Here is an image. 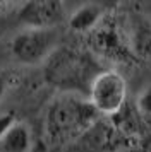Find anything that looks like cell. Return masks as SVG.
Returning <instances> with one entry per match:
<instances>
[{
	"mask_svg": "<svg viewBox=\"0 0 151 152\" xmlns=\"http://www.w3.org/2000/svg\"><path fill=\"white\" fill-rule=\"evenodd\" d=\"M105 69L93 51L60 46L43 63V77L60 94L88 97L89 87Z\"/></svg>",
	"mask_w": 151,
	"mask_h": 152,
	"instance_id": "6da1fadb",
	"label": "cell"
},
{
	"mask_svg": "<svg viewBox=\"0 0 151 152\" xmlns=\"http://www.w3.org/2000/svg\"><path fill=\"white\" fill-rule=\"evenodd\" d=\"M100 118L101 116L88 101V97L58 94L47 110L45 132L52 144H69L88 135Z\"/></svg>",
	"mask_w": 151,
	"mask_h": 152,
	"instance_id": "7a4b0ae2",
	"label": "cell"
},
{
	"mask_svg": "<svg viewBox=\"0 0 151 152\" xmlns=\"http://www.w3.org/2000/svg\"><path fill=\"white\" fill-rule=\"evenodd\" d=\"M88 101L101 118L117 115L127 104V82L118 70L105 69L89 87Z\"/></svg>",
	"mask_w": 151,
	"mask_h": 152,
	"instance_id": "3957f363",
	"label": "cell"
},
{
	"mask_svg": "<svg viewBox=\"0 0 151 152\" xmlns=\"http://www.w3.org/2000/svg\"><path fill=\"white\" fill-rule=\"evenodd\" d=\"M58 48V33L55 29H22L12 38L10 51L22 65L45 63Z\"/></svg>",
	"mask_w": 151,
	"mask_h": 152,
	"instance_id": "277c9868",
	"label": "cell"
},
{
	"mask_svg": "<svg viewBox=\"0 0 151 152\" xmlns=\"http://www.w3.org/2000/svg\"><path fill=\"white\" fill-rule=\"evenodd\" d=\"M89 38H91L93 53L96 56H105L118 63L137 62L136 56L130 51L127 34H124L115 19H112L108 15H105L95 31L89 33Z\"/></svg>",
	"mask_w": 151,
	"mask_h": 152,
	"instance_id": "5b68a950",
	"label": "cell"
},
{
	"mask_svg": "<svg viewBox=\"0 0 151 152\" xmlns=\"http://www.w3.org/2000/svg\"><path fill=\"white\" fill-rule=\"evenodd\" d=\"M17 19L24 29H55L65 19V5L60 0H31L21 4Z\"/></svg>",
	"mask_w": 151,
	"mask_h": 152,
	"instance_id": "8992f818",
	"label": "cell"
},
{
	"mask_svg": "<svg viewBox=\"0 0 151 152\" xmlns=\"http://www.w3.org/2000/svg\"><path fill=\"white\" fill-rule=\"evenodd\" d=\"M127 39L136 60H144L151 63V19L136 15L130 22Z\"/></svg>",
	"mask_w": 151,
	"mask_h": 152,
	"instance_id": "52a82bcc",
	"label": "cell"
},
{
	"mask_svg": "<svg viewBox=\"0 0 151 152\" xmlns=\"http://www.w3.org/2000/svg\"><path fill=\"white\" fill-rule=\"evenodd\" d=\"M107 15L101 4H84L77 7L69 17V28L79 34H89Z\"/></svg>",
	"mask_w": 151,
	"mask_h": 152,
	"instance_id": "ba28073f",
	"label": "cell"
},
{
	"mask_svg": "<svg viewBox=\"0 0 151 152\" xmlns=\"http://www.w3.org/2000/svg\"><path fill=\"white\" fill-rule=\"evenodd\" d=\"M33 133L24 121H16L12 128L0 140V152H31Z\"/></svg>",
	"mask_w": 151,
	"mask_h": 152,
	"instance_id": "9c48e42d",
	"label": "cell"
},
{
	"mask_svg": "<svg viewBox=\"0 0 151 152\" xmlns=\"http://www.w3.org/2000/svg\"><path fill=\"white\" fill-rule=\"evenodd\" d=\"M136 110L139 113V116L143 118L144 125L151 126V84L146 86L139 96H137V103H136Z\"/></svg>",
	"mask_w": 151,
	"mask_h": 152,
	"instance_id": "30bf717a",
	"label": "cell"
},
{
	"mask_svg": "<svg viewBox=\"0 0 151 152\" xmlns=\"http://www.w3.org/2000/svg\"><path fill=\"white\" fill-rule=\"evenodd\" d=\"M17 121V118L14 113H4V115H0V140L5 137V133L10 128H12V125Z\"/></svg>",
	"mask_w": 151,
	"mask_h": 152,
	"instance_id": "8fae6325",
	"label": "cell"
},
{
	"mask_svg": "<svg viewBox=\"0 0 151 152\" xmlns=\"http://www.w3.org/2000/svg\"><path fill=\"white\" fill-rule=\"evenodd\" d=\"M19 7H21V4H16V2H0V17L9 15V14H12V12L17 14Z\"/></svg>",
	"mask_w": 151,
	"mask_h": 152,
	"instance_id": "7c38bea8",
	"label": "cell"
},
{
	"mask_svg": "<svg viewBox=\"0 0 151 152\" xmlns=\"http://www.w3.org/2000/svg\"><path fill=\"white\" fill-rule=\"evenodd\" d=\"M9 86H10L9 75H7V74L4 72V70H0V99H2V97H4V94L7 92Z\"/></svg>",
	"mask_w": 151,
	"mask_h": 152,
	"instance_id": "4fadbf2b",
	"label": "cell"
},
{
	"mask_svg": "<svg viewBox=\"0 0 151 152\" xmlns=\"http://www.w3.org/2000/svg\"><path fill=\"white\" fill-rule=\"evenodd\" d=\"M139 152H151V137L150 135L139 144Z\"/></svg>",
	"mask_w": 151,
	"mask_h": 152,
	"instance_id": "5bb4252c",
	"label": "cell"
}]
</instances>
